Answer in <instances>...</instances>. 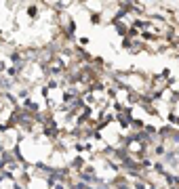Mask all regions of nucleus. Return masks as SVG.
<instances>
[{
    "label": "nucleus",
    "instance_id": "1",
    "mask_svg": "<svg viewBox=\"0 0 179 189\" xmlns=\"http://www.w3.org/2000/svg\"><path fill=\"white\" fill-rule=\"evenodd\" d=\"M25 13H28L30 21H36V19H38V13H40V6L38 4H28V6H25Z\"/></svg>",
    "mask_w": 179,
    "mask_h": 189
},
{
    "label": "nucleus",
    "instance_id": "2",
    "mask_svg": "<svg viewBox=\"0 0 179 189\" xmlns=\"http://www.w3.org/2000/svg\"><path fill=\"white\" fill-rule=\"evenodd\" d=\"M91 23H93V25L101 23V11H99V13H91Z\"/></svg>",
    "mask_w": 179,
    "mask_h": 189
},
{
    "label": "nucleus",
    "instance_id": "3",
    "mask_svg": "<svg viewBox=\"0 0 179 189\" xmlns=\"http://www.w3.org/2000/svg\"><path fill=\"white\" fill-rule=\"evenodd\" d=\"M78 44H80V46H86V44H88V38H78Z\"/></svg>",
    "mask_w": 179,
    "mask_h": 189
}]
</instances>
